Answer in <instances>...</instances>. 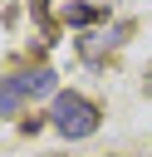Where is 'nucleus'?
Masks as SVG:
<instances>
[{
    "label": "nucleus",
    "instance_id": "f257e3e1",
    "mask_svg": "<svg viewBox=\"0 0 152 157\" xmlns=\"http://www.w3.org/2000/svg\"><path fill=\"white\" fill-rule=\"evenodd\" d=\"M49 118H54V128L64 132V137H93L98 132V108L83 98V93H54V103H49Z\"/></svg>",
    "mask_w": 152,
    "mask_h": 157
},
{
    "label": "nucleus",
    "instance_id": "f03ea898",
    "mask_svg": "<svg viewBox=\"0 0 152 157\" xmlns=\"http://www.w3.org/2000/svg\"><path fill=\"white\" fill-rule=\"evenodd\" d=\"M34 93H54V74L49 69H34V74H15L0 83V113H15L20 98H34Z\"/></svg>",
    "mask_w": 152,
    "mask_h": 157
},
{
    "label": "nucleus",
    "instance_id": "7ed1b4c3",
    "mask_svg": "<svg viewBox=\"0 0 152 157\" xmlns=\"http://www.w3.org/2000/svg\"><path fill=\"white\" fill-rule=\"evenodd\" d=\"M103 15H108L103 0H64V5H59V20H64V25H93V20H103Z\"/></svg>",
    "mask_w": 152,
    "mask_h": 157
}]
</instances>
